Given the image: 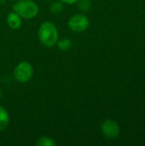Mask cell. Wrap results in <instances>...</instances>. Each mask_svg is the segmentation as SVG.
Here are the masks:
<instances>
[{"label":"cell","instance_id":"cell-1","mask_svg":"<svg viewBox=\"0 0 145 146\" xmlns=\"http://www.w3.org/2000/svg\"><path fill=\"white\" fill-rule=\"evenodd\" d=\"M38 36L40 43L49 48L55 46L58 41L59 33L57 27L51 21L43 22L38 31Z\"/></svg>","mask_w":145,"mask_h":146},{"label":"cell","instance_id":"cell-2","mask_svg":"<svg viewBox=\"0 0 145 146\" xmlns=\"http://www.w3.org/2000/svg\"><path fill=\"white\" fill-rule=\"evenodd\" d=\"M12 9L23 19H32L38 14V6L32 0H17Z\"/></svg>","mask_w":145,"mask_h":146},{"label":"cell","instance_id":"cell-3","mask_svg":"<svg viewBox=\"0 0 145 146\" xmlns=\"http://www.w3.org/2000/svg\"><path fill=\"white\" fill-rule=\"evenodd\" d=\"M14 78L20 83L28 82L33 75V67L32 65L26 62L23 61L17 64L14 69Z\"/></svg>","mask_w":145,"mask_h":146},{"label":"cell","instance_id":"cell-4","mask_svg":"<svg viewBox=\"0 0 145 146\" xmlns=\"http://www.w3.org/2000/svg\"><path fill=\"white\" fill-rule=\"evenodd\" d=\"M68 25L73 32L82 33L90 27V21L83 14H75L69 18Z\"/></svg>","mask_w":145,"mask_h":146},{"label":"cell","instance_id":"cell-5","mask_svg":"<svg viewBox=\"0 0 145 146\" xmlns=\"http://www.w3.org/2000/svg\"><path fill=\"white\" fill-rule=\"evenodd\" d=\"M101 132L105 138L109 139H115L120 136L121 128L116 121L111 119H107L101 125Z\"/></svg>","mask_w":145,"mask_h":146},{"label":"cell","instance_id":"cell-6","mask_svg":"<svg viewBox=\"0 0 145 146\" xmlns=\"http://www.w3.org/2000/svg\"><path fill=\"white\" fill-rule=\"evenodd\" d=\"M21 19L22 18L18 14H16L15 12L13 11V12H10V13L8 14L6 21H7L8 26L11 29L17 30V29H19L21 27V24H22Z\"/></svg>","mask_w":145,"mask_h":146},{"label":"cell","instance_id":"cell-7","mask_svg":"<svg viewBox=\"0 0 145 146\" xmlns=\"http://www.w3.org/2000/svg\"><path fill=\"white\" fill-rule=\"evenodd\" d=\"M9 124V115L7 110L0 105V132L4 131Z\"/></svg>","mask_w":145,"mask_h":146},{"label":"cell","instance_id":"cell-8","mask_svg":"<svg viewBox=\"0 0 145 146\" xmlns=\"http://www.w3.org/2000/svg\"><path fill=\"white\" fill-rule=\"evenodd\" d=\"M56 45L58 47V49L62 51H68L69 50L72 46H73V42L71 39L68 38H64L61 40H58L56 43Z\"/></svg>","mask_w":145,"mask_h":146},{"label":"cell","instance_id":"cell-9","mask_svg":"<svg viewBox=\"0 0 145 146\" xmlns=\"http://www.w3.org/2000/svg\"><path fill=\"white\" fill-rule=\"evenodd\" d=\"M36 145L38 146H56V141L48 137V136H42L40 138L38 139V140L36 141Z\"/></svg>","mask_w":145,"mask_h":146},{"label":"cell","instance_id":"cell-10","mask_svg":"<svg viewBox=\"0 0 145 146\" xmlns=\"http://www.w3.org/2000/svg\"><path fill=\"white\" fill-rule=\"evenodd\" d=\"M63 10V3L59 1H54L50 5V11L54 15H58Z\"/></svg>","mask_w":145,"mask_h":146},{"label":"cell","instance_id":"cell-11","mask_svg":"<svg viewBox=\"0 0 145 146\" xmlns=\"http://www.w3.org/2000/svg\"><path fill=\"white\" fill-rule=\"evenodd\" d=\"M78 7L81 11L86 12L88 10H90L91 7V0H78Z\"/></svg>","mask_w":145,"mask_h":146},{"label":"cell","instance_id":"cell-12","mask_svg":"<svg viewBox=\"0 0 145 146\" xmlns=\"http://www.w3.org/2000/svg\"><path fill=\"white\" fill-rule=\"evenodd\" d=\"M61 2H62L63 3H66V4H69V5H72V4H74L78 2V0H60Z\"/></svg>","mask_w":145,"mask_h":146},{"label":"cell","instance_id":"cell-13","mask_svg":"<svg viewBox=\"0 0 145 146\" xmlns=\"http://www.w3.org/2000/svg\"><path fill=\"white\" fill-rule=\"evenodd\" d=\"M5 0H0V3H4Z\"/></svg>","mask_w":145,"mask_h":146},{"label":"cell","instance_id":"cell-14","mask_svg":"<svg viewBox=\"0 0 145 146\" xmlns=\"http://www.w3.org/2000/svg\"><path fill=\"white\" fill-rule=\"evenodd\" d=\"M1 98H2V91L0 89V99H1Z\"/></svg>","mask_w":145,"mask_h":146},{"label":"cell","instance_id":"cell-15","mask_svg":"<svg viewBox=\"0 0 145 146\" xmlns=\"http://www.w3.org/2000/svg\"><path fill=\"white\" fill-rule=\"evenodd\" d=\"M48 1H54V0H48Z\"/></svg>","mask_w":145,"mask_h":146},{"label":"cell","instance_id":"cell-16","mask_svg":"<svg viewBox=\"0 0 145 146\" xmlns=\"http://www.w3.org/2000/svg\"><path fill=\"white\" fill-rule=\"evenodd\" d=\"M12 1H17V0H12Z\"/></svg>","mask_w":145,"mask_h":146},{"label":"cell","instance_id":"cell-17","mask_svg":"<svg viewBox=\"0 0 145 146\" xmlns=\"http://www.w3.org/2000/svg\"><path fill=\"white\" fill-rule=\"evenodd\" d=\"M109 1H112V0H109Z\"/></svg>","mask_w":145,"mask_h":146}]
</instances>
